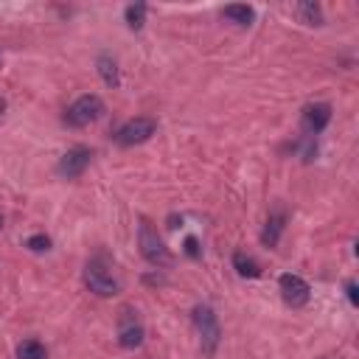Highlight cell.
<instances>
[{
	"instance_id": "obj_1",
	"label": "cell",
	"mask_w": 359,
	"mask_h": 359,
	"mask_svg": "<svg viewBox=\"0 0 359 359\" xmlns=\"http://www.w3.org/2000/svg\"><path fill=\"white\" fill-rule=\"evenodd\" d=\"M191 320H194V328H196V334H199L202 353H205V356H213L216 348H219V339H222V325H219L216 311H213L208 303H199V306H194Z\"/></svg>"
},
{
	"instance_id": "obj_2",
	"label": "cell",
	"mask_w": 359,
	"mask_h": 359,
	"mask_svg": "<svg viewBox=\"0 0 359 359\" xmlns=\"http://www.w3.org/2000/svg\"><path fill=\"white\" fill-rule=\"evenodd\" d=\"M104 112H107V107H104L101 95H95V93H84V95H79V98L65 109V123L73 126V129H81V126L95 123Z\"/></svg>"
},
{
	"instance_id": "obj_3",
	"label": "cell",
	"mask_w": 359,
	"mask_h": 359,
	"mask_svg": "<svg viewBox=\"0 0 359 359\" xmlns=\"http://www.w3.org/2000/svg\"><path fill=\"white\" fill-rule=\"evenodd\" d=\"M137 244H140V255L151 264V266H171V252L163 244V238L157 236V230L143 219L140 230H137Z\"/></svg>"
},
{
	"instance_id": "obj_4",
	"label": "cell",
	"mask_w": 359,
	"mask_h": 359,
	"mask_svg": "<svg viewBox=\"0 0 359 359\" xmlns=\"http://www.w3.org/2000/svg\"><path fill=\"white\" fill-rule=\"evenodd\" d=\"M81 278H84V286H87L93 294H98V297H112V294L121 292V283L112 278V272L107 269V264L98 261V258L87 261Z\"/></svg>"
},
{
	"instance_id": "obj_5",
	"label": "cell",
	"mask_w": 359,
	"mask_h": 359,
	"mask_svg": "<svg viewBox=\"0 0 359 359\" xmlns=\"http://www.w3.org/2000/svg\"><path fill=\"white\" fill-rule=\"evenodd\" d=\"M154 132H157V121H154V118H149V115H135V118H129V121L115 132V143L123 146V149H132V146L146 143Z\"/></svg>"
},
{
	"instance_id": "obj_6",
	"label": "cell",
	"mask_w": 359,
	"mask_h": 359,
	"mask_svg": "<svg viewBox=\"0 0 359 359\" xmlns=\"http://www.w3.org/2000/svg\"><path fill=\"white\" fill-rule=\"evenodd\" d=\"M143 337H146V328H143L137 311L132 306H123L118 311V345L126 351H135L143 345Z\"/></svg>"
},
{
	"instance_id": "obj_7",
	"label": "cell",
	"mask_w": 359,
	"mask_h": 359,
	"mask_svg": "<svg viewBox=\"0 0 359 359\" xmlns=\"http://www.w3.org/2000/svg\"><path fill=\"white\" fill-rule=\"evenodd\" d=\"M90 160H93V149H90V146H73V149H67V151L59 157L56 174H59L62 180H76V177H81V174L87 171Z\"/></svg>"
},
{
	"instance_id": "obj_8",
	"label": "cell",
	"mask_w": 359,
	"mask_h": 359,
	"mask_svg": "<svg viewBox=\"0 0 359 359\" xmlns=\"http://www.w3.org/2000/svg\"><path fill=\"white\" fill-rule=\"evenodd\" d=\"M278 289H280L283 303L292 306V309L306 306L309 297H311V286H309V280L300 278V275H294V272H283V275L278 278Z\"/></svg>"
},
{
	"instance_id": "obj_9",
	"label": "cell",
	"mask_w": 359,
	"mask_h": 359,
	"mask_svg": "<svg viewBox=\"0 0 359 359\" xmlns=\"http://www.w3.org/2000/svg\"><path fill=\"white\" fill-rule=\"evenodd\" d=\"M328 123H331V104L317 101V104H309L303 109V129H306V135H320Z\"/></svg>"
},
{
	"instance_id": "obj_10",
	"label": "cell",
	"mask_w": 359,
	"mask_h": 359,
	"mask_svg": "<svg viewBox=\"0 0 359 359\" xmlns=\"http://www.w3.org/2000/svg\"><path fill=\"white\" fill-rule=\"evenodd\" d=\"M283 227H286V210L278 205V208L269 213V219H266V224H264V230H261V244H264V247H278Z\"/></svg>"
},
{
	"instance_id": "obj_11",
	"label": "cell",
	"mask_w": 359,
	"mask_h": 359,
	"mask_svg": "<svg viewBox=\"0 0 359 359\" xmlns=\"http://www.w3.org/2000/svg\"><path fill=\"white\" fill-rule=\"evenodd\" d=\"M222 14H224L227 20H233L236 25H241V28L252 25V20H255V11H252V6H244V3H233V6H224V8H222Z\"/></svg>"
},
{
	"instance_id": "obj_12",
	"label": "cell",
	"mask_w": 359,
	"mask_h": 359,
	"mask_svg": "<svg viewBox=\"0 0 359 359\" xmlns=\"http://www.w3.org/2000/svg\"><path fill=\"white\" fill-rule=\"evenodd\" d=\"M233 266H236V272H238L241 278H258V275H261V266L255 264V258H250V255L241 252V250L233 252Z\"/></svg>"
},
{
	"instance_id": "obj_13",
	"label": "cell",
	"mask_w": 359,
	"mask_h": 359,
	"mask_svg": "<svg viewBox=\"0 0 359 359\" xmlns=\"http://www.w3.org/2000/svg\"><path fill=\"white\" fill-rule=\"evenodd\" d=\"M95 65H98V76H101V81H104L107 87H118L121 79H118V65H115V59L104 53V56H98Z\"/></svg>"
},
{
	"instance_id": "obj_14",
	"label": "cell",
	"mask_w": 359,
	"mask_h": 359,
	"mask_svg": "<svg viewBox=\"0 0 359 359\" xmlns=\"http://www.w3.org/2000/svg\"><path fill=\"white\" fill-rule=\"evenodd\" d=\"M294 14L306 25H323V8H320V3H297L294 6Z\"/></svg>"
},
{
	"instance_id": "obj_15",
	"label": "cell",
	"mask_w": 359,
	"mask_h": 359,
	"mask_svg": "<svg viewBox=\"0 0 359 359\" xmlns=\"http://www.w3.org/2000/svg\"><path fill=\"white\" fill-rule=\"evenodd\" d=\"M17 359H48V351L36 339H25L17 345Z\"/></svg>"
},
{
	"instance_id": "obj_16",
	"label": "cell",
	"mask_w": 359,
	"mask_h": 359,
	"mask_svg": "<svg viewBox=\"0 0 359 359\" xmlns=\"http://www.w3.org/2000/svg\"><path fill=\"white\" fill-rule=\"evenodd\" d=\"M123 17H126V25H129L132 31H140L143 22H146V6H143V3H132V6H126Z\"/></svg>"
},
{
	"instance_id": "obj_17",
	"label": "cell",
	"mask_w": 359,
	"mask_h": 359,
	"mask_svg": "<svg viewBox=\"0 0 359 359\" xmlns=\"http://www.w3.org/2000/svg\"><path fill=\"white\" fill-rule=\"evenodd\" d=\"M25 247H28L31 252H48V250H50V236H45V233H34V236L25 238Z\"/></svg>"
},
{
	"instance_id": "obj_18",
	"label": "cell",
	"mask_w": 359,
	"mask_h": 359,
	"mask_svg": "<svg viewBox=\"0 0 359 359\" xmlns=\"http://www.w3.org/2000/svg\"><path fill=\"white\" fill-rule=\"evenodd\" d=\"M345 292H348L351 306H359V292H356V283H353V280H348V283H345Z\"/></svg>"
},
{
	"instance_id": "obj_19",
	"label": "cell",
	"mask_w": 359,
	"mask_h": 359,
	"mask_svg": "<svg viewBox=\"0 0 359 359\" xmlns=\"http://www.w3.org/2000/svg\"><path fill=\"white\" fill-rule=\"evenodd\" d=\"M185 252H188L191 258H196V255H199V244H196V238H194V236H188V238H185Z\"/></svg>"
},
{
	"instance_id": "obj_20",
	"label": "cell",
	"mask_w": 359,
	"mask_h": 359,
	"mask_svg": "<svg viewBox=\"0 0 359 359\" xmlns=\"http://www.w3.org/2000/svg\"><path fill=\"white\" fill-rule=\"evenodd\" d=\"M3 112H6V98L0 95V118H3Z\"/></svg>"
},
{
	"instance_id": "obj_21",
	"label": "cell",
	"mask_w": 359,
	"mask_h": 359,
	"mask_svg": "<svg viewBox=\"0 0 359 359\" xmlns=\"http://www.w3.org/2000/svg\"><path fill=\"white\" fill-rule=\"evenodd\" d=\"M0 227H3V213H0Z\"/></svg>"
},
{
	"instance_id": "obj_22",
	"label": "cell",
	"mask_w": 359,
	"mask_h": 359,
	"mask_svg": "<svg viewBox=\"0 0 359 359\" xmlns=\"http://www.w3.org/2000/svg\"><path fill=\"white\" fill-rule=\"evenodd\" d=\"M0 62H3V56H0Z\"/></svg>"
}]
</instances>
